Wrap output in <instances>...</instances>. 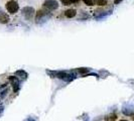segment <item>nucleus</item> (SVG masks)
Returning <instances> with one entry per match:
<instances>
[{
	"label": "nucleus",
	"mask_w": 134,
	"mask_h": 121,
	"mask_svg": "<svg viewBox=\"0 0 134 121\" xmlns=\"http://www.w3.org/2000/svg\"><path fill=\"white\" fill-rule=\"evenodd\" d=\"M5 8L9 14H15L19 10V4L15 0H8L5 3Z\"/></svg>",
	"instance_id": "f257e3e1"
},
{
	"label": "nucleus",
	"mask_w": 134,
	"mask_h": 121,
	"mask_svg": "<svg viewBox=\"0 0 134 121\" xmlns=\"http://www.w3.org/2000/svg\"><path fill=\"white\" fill-rule=\"evenodd\" d=\"M42 7L47 11H54L59 8V2L57 0H44Z\"/></svg>",
	"instance_id": "f03ea898"
},
{
	"label": "nucleus",
	"mask_w": 134,
	"mask_h": 121,
	"mask_svg": "<svg viewBox=\"0 0 134 121\" xmlns=\"http://www.w3.org/2000/svg\"><path fill=\"white\" fill-rule=\"evenodd\" d=\"M22 13H23L24 17L27 20H30L31 17H34V15L35 14V11H34V8H31V7H24L22 9Z\"/></svg>",
	"instance_id": "7ed1b4c3"
},
{
	"label": "nucleus",
	"mask_w": 134,
	"mask_h": 121,
	"mask_svg": "<svg viewBox=\"0 0 134 121\" xmlns=\"http://www.w3.org/2000/svg\"><path fill=\"white\" fill-rule=\"evenodd\" d=\"M9 15L5 12V11H3L2 9H0V23L1 24H6L9 22Z\"/></svg>",
	"instance_id": "20e7f679"
},
{
	"label": "nucleus",
	"mask_w": 134,
	"mask_h": 121,
	"mask_svg": "<svg viewBox=\"0 0 134 121\" xmlns=\"http://www.w3.org/2000/svg\"><path fill=\"white\" fill-rule=\"evenodd\" d=\"M64 15L66 18H74L77 15V10L75 8H69L66 11H64Z\"/></svg>",
	"instance_id": "39448f33"
},
{
	"label": "nucleus",
	"mask_w": 134,
	"mask_h": 121,
	"mask_svg": "<svg viewBox=\"0 0 134 121\" xmlns=\"http://www.w3.org/2000/svg\"><path fill=\"white\" fill-rule=\"evenodd\" d=\"M108 4V0H95V5L99 7H104Z\"/></svg>",
	"instance_id": "423d86ee"
},
{
	"label": "nucleus",
	"mask_w": 134,
	"mask_h": 121,
	"mask_svg": "<svg viewBox=\"0 0 134 121\" xmlns=\"http://www.w3.org/2000/svg\"><path fill=\"white\" fill-rule=\"evenodd\" d=\"M117 119V114L116 113H111V114L107 115L105 117V121H116Z\"/></svg>",
	"instance_id": "0eeeda50"
},
{
	"label": "nucleus",
	"mask_w": 134,
	"mask_h": 121,
	"mask_svg": "<svg viewBox=\"0 0 134 121\" xmlns=\"http://www.w3.org/2000/svg\"><path fill=\"white\" fill-rule=\"evenodd\" d=\"M83 2L87 6H94L95 5V0H83Z\"/></svg>",
	"instance_id": "6e6552de"
},
{
	"label": "nucleus",
	"mask_w": 134,
	"mask_h": 121,
	"mask_svg": "<svg viewBox=\"0 0 134 121\" xmlns=\"http://www.w3.org/2000/svg\"><path fill=\"white\" fill-rule=\"evenodd\" d=\"M60 1L62 2V4H63L64 6H70V5L72 4L71 0H60Z\"/></svg>",
	"instance_id": "1a4fd4ad"
},
{
	"label": "nucleus",
	"mask_w": 134,
	"mask_h": 121,
	"mask_svg": "<svg viewBox=\"0 0 134 121\" xmlns=\"http://www.w3.org/2000/svg\"><path fill=\"white\" fill-rule=\"evenodd\" d=\"M79 72H81V73H86V72H88V69L82 68V69H79Z\"/></svg>",
	"instance_id": "9d476101"
},
{
	"label": "nucleus",
	"mask_w": 134,
	"mask_h": 121,
	"mask_svg": "<svg viewBox=\"0 0 134 121\" xmlns=\"http://www.w3.org/2000/svg\"><path fill=\"white\" fill-rule=\"evenodd\" d=\"M81 0H71V2L73 3V4H77V3H79Z\"/></svg>",
	"instance_id": "9b49d317"
},
{
	"label": "nucleus",
	"mask_w": 134,
	"mask_h": 121,
	"mask_svg": "<svg viewBox=\"0 0 134 121\" xmlns=\"http://www.w3.org/2000/svg\"><path fill=\"white\" fill-rule=\"evenodd\" d=\"M121 1H122V0H114V4L117 5V4H119V3H120Z\"/></svg>",
	"instance_id": "f8f14e48"
},
{
	"label": "nucleus",
	"mask_w": 134,
	"mask_h": 121,
	"mask_svg": "<svg viewBox=\"0 0 134 121\" xmlns=\"http://www.w3.org/2000/svg\"><path fill=\"white\" fill-rule=\"evenodd\" d=\"M119 121H128V120H126V119H120Z\"/></svg>",
	"instance_id": "ddd939ff"
},
{
	"label": "nucleus",
	"mask_w": 134,
	"mask_h": 121,
	"mask_svg": "<svg viewBox=\"0 0 134 121\" xmlns=\"http://www.w3.org/2000/svg\"><path fill=\"white\" fill-rule=\"evenodd\" d=\"M132 119H133V121H134V115H132Z\"/></svg>",
	"instance_id": "4468645a"
}]
</instances>
